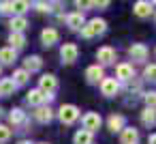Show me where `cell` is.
Wrapping results in <instances>:
<instances>
[{"instance_id": "cell-1", "label": "cell", "mask_w": 156, "mask_h": 144, "mask_svg": "<svg viewBox=\"0 0 156 144\" xmlns=\"http://www.w3.org/2000/svg\"><path fill=\"white\" fill-rule=\"evenodd\" d=\"M105 30H107V22H105V20L94 17V20H90V22L81 28V37L92 39V37H96V35H103Z\"/></svg>"}, {"instance_id": "cell-2", "label": "cell", "mask_w": 156, "mask_h": 144, "mask_svg": "<svg viewBox=\"0 0 156 144\" xmlns=\"http://www.w3.org/2000/svg\"><path fill=\"white\" fill-rule=\"evenodd\" d=\"M58 118H60L64 125H73V123L79 118V108L73 105V103H64V105L58 110Z\"/></svg>"}, {"instance_id": "cell-3", "label": "cell", "mask_w": 156, "mask_h": 144, "mask_svg": "<svg viewBox=\"0 0 156 144\" xmlns=\"http://www.w3.org/2000/svg\"><path fill=\"white\" fill-rule=\"evenodd\" d=\"M51 99H54V95L43 93L41 88H34V90H30V93L26 95V101H28L30 105H37V108H41L43 103H49Z\"/></svg>"}, {"instance_id": "cell-4", "label": "cell", "mask_w": 156, "mask_h": 144, "mask_svg": "<svg viewBox=\"0 0 156 144\" xmlns=\"http://www.w3.org/2000/svg\"><path fill=\"white\" fill-rule=\"evenodd\" d=\"M60 58H62L64 65H73V63L79 58V47H77L75 43H64V45L60 47Z\"/></svg>"}, {"instance_id": "cell-5", "label": "cell", "mask_w": 156, "mask_h": 144, "mask_svg": "<svg viewBox=\"0 0 156 144\" xmlns=\"http://www.w3.org/2000/svg\"><path fill=\"white\" fill-rule=\"evenodd\" d=\"M101 123H103V118H101L98 112H88V114L81 116V125H83V129L90 131V133H94V131L101 127Z\"/></svg>"}, {"instance_id": "cell-6", "label": "cell", "mask_w": 156, "mask_h": 144, "mask_svg": "<svg viewBox=\"0 0 156 144\" xmlns=\"http://www.w3.org/2000/svg\"><path fill=\"white\" fill-rule=\"evenodd\" d=\"M39 88H41L43 93L54 95V90L58 88V80H56V75H54V73H45V75H41V78H39Z\"/></svg>"}, {"instance_id": "cell-7", "label": "cell", "mask_w": 156, "mask_h": 144, "mask_svg": "<svg viewBox=\"0 0 156 144\" xmlns=\"http://www.w3.org/2000/svg\"><path fill=\"white\" fill-rule=\"evenodd\" d=\"M118 90H120V82H118L115 78H105V80L101 82V93H103L105 97H115Z\"/></svg>"}, {"instance_id": "cell-8", "label": "cell", "mask_w": 156, "mask_h": 144, "mask_svg": "<svg viewBox=\"0 0 156 144\" xmlns=\"http://www.w3.org/2000/svg\"><path fill=\"white\" fill-rule=\"evenodd\" d=\"M96 58H98V63H101V65H111V63H115V50H113V47H109V45L98 47Z\"/></svg>"}, {"instance_id": "cell-9", "label": "cell", "mask_w": 156, "mask_h": 144, "mask_svg": "<svg viewBox=\"0 0 156 144\" xmlns=\"http://www.w3.org/2000/svg\"><path fill=\"white\" fill-rule=\"evenodd\" d=\"M115 78L122 80V82L133 80V78H135V69H133V65H128V63H120V65L115 67Z\"/></svg>"}, {"instance_id": "cell-10", "label": "cell", "mask_w": 156, "mask_h": 144, "mask_svg": "<svg viewBox=\"0 0 156 144\" xmlns=\"http://www.w3.org/2000/svg\"><path fill=\"white\" fill-rule=\"evenodd\" d=\"M128 54H130V58H133V60L143 63V60L147 58V47H145L143 43H133V45L128 47Z\"/></svg>"}, {"instance_id": "cell-11", "label": "cell", "mask_w": 156, "mask_h": 144, "mask_svg": "<svg viewBox=\"0 0 156 144\" xmlns=\"http://www.w3.org/2000/svg\"><path fill=\"white\" fill-rule=\"evenodd\" d=\"M86 80L92 82V84L103 82V80H105V71H103V67H101V65H92V67H88V69H86Z\"/></svg>"}, {"instance_id": "cell-12", "label": "cell", "mask_w": 156, "mask_h": 144, "mask_svg": "<svg viewBox=\"0 0 156 144\" xmlns=\"http://www.w3.org/2000/svg\"><path fill=\"white\" fill-rule=\"evenodd\" d=\"M66 24H69V28H73V30H81V28L86 26V20H83V13H81V11H75V13H69V15H66Z\"/></svg>"}, {"instance_id": "cell-13", "label": "cell", "mask_w": 156, "mask_h": 144, "mask_svg": "<svg viewBox=\"0 0 156 144\" xmlns=\"http://www.w3.org/2000/svg\"><path fill=\"white\" fill-rule=\"evenodd\" d=\"M152 2H145V0H139V2H135L133 5V13L137 15V17H150L152 15Z\"/></svg>"}, {"instance_id": "cell-14", "label": "cell", "mask_w": 156, "mask_h": 144, "mask_svg": "<svg viewBox=\"0 0 156 144\" xmlns=\"http://www.w3.org/2000/svg\"><path fill=\"white\" fill-rule=\"evenodd\" d=\"M58 39H60V35H58L56 28H45V30L41 32V43H43L45 47H51L54 43H58Z\"/></svg>"}, {"instance_id": "cell-15", "label": "cell", "mask_w": 156, "mask_h": 144, "mask_svg": "<svg viewBox=\"0 0 156 144\" xmlns=\"http://www.w3.org/2000/svg\"><path fill=\"white\" fill-rule=\"evenodd\" d=\"M137 140H139V131L135 127H124V131L120 135V142L122 144H137Z\"/></svg>"}, {"instance_id": "cell-16", "label": "cell", "mask_w": 156, "mask_h": 144, "mask_svg": "<svg viewBox=\"0 0 156 144\" xmlns=\"http://www.w3.org/2000/svg\"><path fill=\"white\" fill-rule=\"evenodd\" d=\"M15 88H17V84L13 82V78H2V80H0V97H9V95H13Z\"/></svg>"}, {"instance_id": "cell-17", "label": "cell", "mask_w": 156, "mask_h": 144, "mask_svg": "<svg viewBox=\"0 0 156 144\" xmlns=\"http://www.w3.org/2000/svg\"><path fill=\"white\" fill-rule=\"evenodd\" d=\"M34 118H37L39 123H49V120L54 118V110H51L49 105H41V108L34 110Z\"/></svg>"}, {"instance_id": "cell-18", "label": "cell", "mask_w": 156, "mask_h": 144, "mask_svg": "<svg viewBox=\"0 0 156 144\" xmlns=\"http://www.w3.org/2000/svg\"><path fill=\"white\" fill-rule=\"evenodd\" d=\"M107 127H109V131H124V116H120V114H111L109 118H107Z\"/></svg>"}, {"instance_id": "cell-19", "label": "cell", "mask_w": 156, "mask_h": 144, "mask_svg": "<svg viewBox=\"0 0 156 144\" xmlns=\"http://www.w3.org/2000/svg\"><path fill=\"white\" fill-rule=\"evenodd\" d=\"M141 123H143L145 127H154V125H156V110H154V108H143V112H141Z\"/></svg>"}, {"instance_id": "cell-20", "label": "cell", "mask_w": 156, "mask_h": 144, "mask_svg": "<svg viewBox=\"0 0 156 144\" xmlns=\"http://www.w3.org/2000/svg\"><path fill=\"white\" fill-rule=\"evenodd\" d=\"M15 58H17V50H13L11 45L0 50V63H5V65H11V63H15Z\"/></svg>"}, {"instance_id": "cell-21", "label": "cell", "mask_w": 156, "mask_h": 144, "mask_svg": "<svg viewBox=\"0 0 156 144\" xmlns=\"http://www.w3.org/2000/svg\"><path fill=\"white\" fill-rule=\"evenodd\" d=\"M28 26V20L24 15H15L11 17V32H24V28Z\"/></svg>"}, {"instance_id": "cell-22", "label": "cell", "mask_w": 156, "mask_h": 144, "mask_svg": "<svg viewBox=\"0 0 156 144\" xmlns=\"http://www.w3.org/2000/svg\"><path fill=\"white\" fill-rule=\"evenodd\" d=\"M24 65H26V71L32 73V71H39L43 67V60H41V56H28L24 60Z\"/></svg>"}, {"instance_id": "cell-23", "label": "cell", "mask_w": 156, "mask_h": 144, "mask_svg": "<svg viewBox=\"0 0 156 144\" xmlns=\"http://www.w3.org/2000/svg\"><path fill=\"white\" fill-rule=\"evenodd\" d=\"M9 43H11L13 50L24 47V45H26V37H24V32H11V35H9Z\"/></svg>"}, {"instance_id": "cell-24", "label": "cell", "mask_w": 156, "mask_h": 144, "mask_svg": "<svg viewBox=\"0 0 156 144\" xmlns=\"http://www.w3.org/2000/svg\"><path fill=\"white\" fill-rule=\"evenodd\" d=\"M73 144H92V133L86 131V129H79L73 135Z\"/></svg>"}, {"instance_id": "cell-25", "label": "cell", "mask_w": 156, "mask_h": 144, "mask_svg": "<svg viewBox=\"0 0 156 144\" xmlns=\"http://www.w3.org/2000/svg\"><path fill=\"white\" fill-rule=\"evenodd\" d=\"M9 120H11V125H22V123L26 120V114H24V110L15 108V110L9 114Z\"/></svg>"}, {"instance_id": "cell-26", "label": "cell", "mask_w": 156, "mask_h": 144, "mask_svg": "<svg viewBox=\"0 0 156 144\" xmlns=\"http://www.w3.org/2000/svg\"><path fill=\"white\" fill-rule=\"evenodd\" d=\"M30 9V5L26 2V0H13V17L15 15H22L24 11H28Z\"/></svg>"}, {"instance_id": "cell-27", "label": "cell", "mask_w": 156, "mask_h": 144, "mask_svg": "<svg viewBox=\"0 0 156 144\" xmlns=\"http://www.w3.org/2000/svg\"><path fill=\"white\" fill-rule=\"evenodd\" d=\"M28 80H30V73H28L26 69H17V71L13 73V82H15V84H26Z\"/></svg>"}, {"instance_id": "cell-28", "label": "cell", "mask_w": 156, "mask_h": 144, "mask_svg": "<svg viewBox=\"0 0 156 144\" xmlns=\"http://www.w3.org/2000/svg\"><path fill=\"white\" fill-rule=\"evenodd\" d=\"M143 101H145V108H154L156 110V90H150L143 95Z\"/></svg>"}, {"instance_id": "cell-29", "label": "cell", "mask_w": 156, "mask_h": 144, "mask_svg": "<svg viewBox=\"0 0 156 144\" xmlns=\"http://www.w3.org/2000/svg\"><path fill=\"white\" fill-rule=\"evenodd\" d=\"M143 75H145V80L156 82V65H147V67H145V71H143Z\"/></svg>"}, {"instance_id": "cell-30", "label": "cell", "mask_w": 156, "mask_h": 144, "mask_svg": "<svg viewBox=\"0 0 156 144\" xmlns=\"http://www.w3.org/2000/svg\"><path fill=\"white\" fill-rule=\"evenodd\" d=\"M9 138H11V129H9L7 125H0V144L7 142Z\"/></svg>"}, {"instance_id": "cell-31", "label": "cell", "mask_w": 156, "mask_h": 144, "mask_svg": "<svg viewBox=\"0 0 156 144\" xmlns=\"http://www.w3.org/2000/svg\"><path fill=\"white\" fill-rule=\"evenodd\" d=\"M34 9L41 11V13H49L51 11V5L49 2H34Z\"/></svg>"}, {"instance_id": "cell-32", "label": "cell", "mask_w": 156, "mask_h": 144, "mask_svg": "<svg viewBox=\"0 0 156 144\" xmlns=\"http://www.w3.org/2000/svg\"><path fill=\"white\" fill-rule=\"evenodd\" d=\"M0 13H13V2H0Z\"/></svg>"}, {"instance_id": "cell-33", "label": "cell", "mask_w": 156, "mask_h": 144, "mask_svg": "<svg viewBox=\"0 0 156 144\" xmlns=\"http://www.w3.org/2000/svg\"><path fill=\"white\" fill-rule=\"evenodd\" d=\"M147 144H156V133H152V135L147 138Z\"/></svg>"}, {"instance_id": "cell-34", "label": "cell", "mask_w": 156, "mask_h": 144, "mask_svg": "<svg viewBox=\"0 0 156 144\" xmlns=\"http://www.w3.org/2000/svg\"><path fill=\"white\" fill-rule=\"evenodd\" d=\"M20 144H30V142H28V140H22V142H20Z\"/></svg>"}, {"instance_id": "cell-35", "label": "cell", "mask_w": 156, "mask_h": 144, "mask_svg": "<svg viewBox=\"0 0 156 144\" xmlns=\"http://www.w3.org/2000/svg\"><path fill=\"white\" fill-rule=\"evenodd\" d=\"M0 116H2V110H0Z\"/></svg>"}, {"instance_id": "cell-36", "label": "cell", "mask_w": 156, "mask_h": 144, "mask_svg": "<svg viewBox=\"0 0 156 144\" xmlns=\"http://www.w3.org/2000/svg\"><path fill=\"white\" fill-rule=\"evenodd\" d=\"M41 144H47V142H41Z\"/></svg>"}]
</instances>
